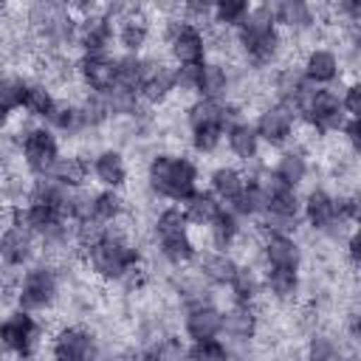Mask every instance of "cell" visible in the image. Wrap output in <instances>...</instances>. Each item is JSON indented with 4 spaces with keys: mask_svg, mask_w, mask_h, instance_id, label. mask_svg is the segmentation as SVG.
I'll return each mask as SVG.
<instances>
[{
    "mask_svg": "<svg viewBox=\"0 0 361 361\" xmlns=\"http://www.w3.org/2000/svg\"><path fill=\"white\" fill-rule=\"evenodd\" d=\"M350 330H353V336L361 341V310L353 316V322H350Z\"/></svg>",
    "mask_w": 361,
    "mask_h": 361,
    "instance_id": "51",
    "label": "cell"
},
{
    "mask_svg": "<svg viewBox=\"0 0 361 361\" xmlns=\"http://www.w3.org/2000/svg\"><path fill=\"white\" fill-rule=\"evenodd\" d=\"M341 206H344V214L350 217V223L361 226V186H358L347 200H341Z\"/></svg>",
    "mask_w": 361,
    "mask_h": 361,
    "instance_id": "47",
    "label": "cell"
},
{
    "mask_svg": "<svg viewBox=\"0 0 361 361\" xmlns=\"http://www.w3.org/2000/svg\"><path fill=\"white\" fill-rule=\"evenodd\" d=\"M228 209L237 217H265V212H268V195H265L262 178H248L243 195Z\"/></svg>",
    "mask_w": 361,
    "mask_h": 361,
    "instance_id": "28",
    "label": "cell"
},
{
    "mask_svg": "<svg viewBox=\"0 0 361 361\" xmlns=\"http://www.w3.org/2000/svg\"><path fill=\"white\" fill-rule=\"evenodd\" d=\"M0 338H3L6 353L17 355L20 361H28L39 344V324H37L34 313L14 307L0 324Z\"/></svg>",
    "mask_w": 361,
    "mask_h": 361,
    "instance_id": "10",
    "label": "cell"
},
{
    "mask_svg": "<svg viewBox=\"0 0 361 361\" xmlns=\"http://www.w3.org/2000/svg\"><path fill=\"white\" fill-rule=\"evenodd\" d=\"M166 48H169V56L175 59V65H203L206 62V37L200 31V25L183 20V17H175L169 20L166 25Z\"/></svg>",
    "mask_w": 361,
    "mask_h": 361,
    "instance_id": "9",
    "label": "cell"
},
{
    "mask_svg": "<svg viewBox=\"0 0 361 361\" xmlns=\"http://www.w3.org/2000/svg\"><path fill=\"white\" fill-rule=\"evenodd\" d=\"M296 118L299 116H296L293 107L276 102V104H271V107H265L259 113V118H257L254 127H257V135H259L262 144H268V147H285L293 138Z\"/></svg>",
    "mask_w": 361,
    "mask_h": 361,
    "instance_id": "14",
    "label": "cell"
},
{
    "mask_svg": "<svg viewBox=\"0 0 361 361\" xmlns=\"http://www.w3.org/2000/svg\"><path fill=\"white\" fill-rule=\"evenodd\" d=\"M347 257H350V262L361 271V226L350 234V240H347Z\"/></svg>",
    "mask_w": 361,
    "mask_h": 361,
    "instance_id": "49",
    "label": "cell"
},
{
    "mask_svg": "<svg viewBox=\"0 0 361 361\" xmlns=\"http://www.w3.org/2000/svg\"><path fill=\"white\" fill-rule=\"evenodd\" d=\"M228 288H231L234 305H251L257 299V293H259V279L248 265H240V271H237V276H234V282Z\"/></svg>",
    "mask_w": 361,
    "mask_h": 361,
    "instance_id": "41",
    "label": "cell"
},
{
    "mask_svg": "<svg viewBox=\"0 0 361 361\" xmlns=\"http://www.w3.org/2000/svg\"><path fill=\"white\" fill-rule=\"evenodd\" d=\"M189 350H192V347H186L183 338H178V336H164V338L155 341V347L149 350L147 361H189Z\"/></svg>",
    "mask_w": 361,
    "mask_h": 361,
    "instance_id": "42",
    "label": "cell"
},
{
    "mask_svg": "<svg viewBox=\"0 0 361 361\" xmlns=\"http://www.w3.org/2000/svg\"><path fill=\"white\" fill-rule=\"evenodd\" d=\"M265 288L274 299L290 302L299 293V271H293V268H268L265 271Z\"/></svg>",
    "mask_w": 361,
    "mask_h": 361,
    "instance_id": "34",
    "label": "cell"
},
{
    "mask_svg": "<svg viewBox=\"0 0 361 361\" xmlns=\"http://www.w3.org/2000/svg\"><path fill=\"white\" fill-rule=\"evenodd\" d=\"M231 79L226 65L220 62H203L200 65V76H197V99H209V102H223L228 96Z\"/></svg>",
    "mask_w": 361,
    "mask_h": 361,
    "instance_id": "26",
    "label": "cell"
},
{
    "mask_svg": "<svg viewBox=\"0 0 361 361\" xmlns=\"http://www.w3.org/2000/svg\"><path fill=\"white\" fill-rule=\"evenodd\" d=\"M116 23V39L127 54H138L149 39V17L138 6H124V11L113 20Z\"/></svg>",
    "mask_w": 361,
    "mask_h": 361,
    "instance_id": "17",
    "label": "cell"
},
{
    "mask_svg": "<svg viewBox=\"0 0 361 361\" xmlns=\"http://www.w3.org/2000/svg\"><path fill=\"white\" fill-rule=\"evenodd\" d=\"M274 20L279 28L299 34L316 25V8L302 0H282V3H274Z\"/></svg>",
    "mask_w": 361,
    "mask_h": 361,
    "instance_id": "24",
    "label": "cell"
},
{
    "mask_svg": "<svg viewBox=\"0 0 361 361\" xmlns=\"http://www.w3.org/2000/svg\"><path fill=\"white\" fill-rule=\"evenodd\" d=\"M302 214L307 220L310 228L316 231H327V234H338L341 226L350 223V217L344 214L341 200H336L330 192L324 189H310L302 200Z\"/></svg>",
    "mask_w": 361,
    "mask_h": 361,
    "instance_id": "11",
    "label": "cell"
},
{
    "mask_svg": "<svg viewBox=\"0 0 361 361\" xmlns=\"http://www.w3.org/2000/svg\"><path fill=\"white\" fill-rule=\"evenodd\" d=\"M147 76V59L138 54H124L118 56V87L138 93L141 96V85Z\"/></svg>",
    "mask_w": 361,
    "mask_h": 361,
    "instance_id": "37",
    "label": "cell"
},
{
    "mask_svg": "<svg viewBox=\"0 0 361 361\" xmlns=\"http://www.w3.org/2000/svg\"><path fill=\"white\" fill-rule=\"evenodd\" d=\"M56 102H59V99L48 90V85H42V82H28L23 110H25L31 118H45V121H48V116L54 113Z\"/></svg>",
    "mask_w": 361,
    "mask_h": 361,
    "instance_id": "36",
    "label": "cell"
},
{
    "mask_svg": "<svg viewBox=\"0 0 361 361\" xmlns=\"http://www.w3.org/2000/svg\"><path fill=\"white\" fill-rule=\"evenodd\" d=\"M347 34H350V42H353V48H355V51H361V23H353Z\"/></svg>",
    "mask_w": 361,
    "mask_h": 361,
    "instance_id": "50",
    "label": "cell"
},
{
    "mask_svg": "<svg viewBox=\"0 0 361 361\" xmlns=\"http://www.w3.org/2000/svg\"><path fill=\"white\" fill-rule=\"evenodd\" d=\"M226 206L212 195V192H203V189H197L186 203H183V212H186V217H189V223L192 226H212L214 223V217L223 212Z\"/></svg>",
    "mask_w": 361,
    "mask_h": 361,
    "instance_id": "30",
    "label": "cell"
},
{
    "mask_svg": "<svg viewBox=\"0 0 361 361\" xmlns=\"http://www.w3.org/2000/svg\"><path fill=\"white\" fill-rule=\"evenodd\" d=\"M302 73L307 76L310 85L330 87V82H336V76L341 73V62H338L336 51H330V48H310L305 54Z\"/></svg>",
    "mask_w": 361,
    "mask_h": 361,
    "instance_id": "21",
    "label": "cell"
},
{
    "mask_svg": "<svg viewBox=\"0 0 361 361\" xmlns=\"http://www.w3.org/2000/svg\"><path fill=\"white\" fill-rule=\"evenodd\" d=\"M197 271H200V276H203L206 282L220 285V288H228V285L234 282L240 265H237V259H234L231 254H226V251H206V254L197 259Z\"/></svg>",
    "mask_w": 361,
    "mask_h": 361,
    "instance_id": "23",
    "label": "cell"
},
{
    "mask_svg": "<svg viewBox=\"0 0 361 361\" xmlns=\"http://www.w3.org/2000/svg\"><path fill=\"white\" fill-rule=\"evenodd\" d=\"M85 257H87V268L102 279H127L141 262L138 248L116 231H110L96 245H90Z\"/></svg>",
    "mask_w": 361,
    "mask_h": 361,
    "instance_id": "3",
    "label": "cell"
},
{
    "mask_svg": "<svg viewBox=\"0 0 361 361\" xmlns=\"http://www.w3.org/2000/svg\"><path fill=\"white\" fill-rule=\"evenodd\" d=\"M25 90H28V79L17 76V73H6L0 82V104L6 116H14L17 110H23L25 102Z\"/></svg>",
    "mask_w": 361,
    "mask_h": 361,
    "instance_id": "39",
    "label": "cell"
},
{
    "mask_svg": "<svg viewBox=\"0 0 361 361\" xmlns=\"http://www.w3.org/2000/svg\"><path fill=\"white\" fill-rule=\"evenodd\" d=\"M59 293V276L51 265H28L20 279H17V290H14V299H17V307L20 310H28V313H37V310H45L54 305Z\"/></svg>",
    "mask_w": 361,
    "mask_h": 361,
    "instance_id": "7",
    "label": "cell"
},
{
    "mask_svg": "<svg viewBox=\"0 0 361 361\" xmlns=\"http://www.w3.org/2000/svg\"><path fill=\"white\" fill-rule=\"evenodd\" d=\"M116 39V23L99 8L79 20V37L76 45L82 48V56H107Z\"/></svg>",
    "mask_w": 361,
    "mask_h": 361,
    "instance_id": "13",
    "label": "cell"
},
{
    "mask_svg": "<svg viewBox=\"0 0 361 361\" xmlns=\"http://www.w3.org/2000/svg\"><path fill=\"white\" fill-rule=\"evenodd\" d=\"M262 259H265L268 268H293V271H299L302 251H299V243H296L290 234L265 231V240H262Z\"/></svg>",
    "mask_w": 361,
    "mask_h": 361,
    "instance_id": "20",
    "label": "cell"
},
{
    "mask_svg": "<svg viewBox=\"0 0 361 361\" xmlns=\"http://www.w3.org/2000/svg\"><path fill=\"white\" fill-rule=\"evenodd\" d=\"M336 361H361V358H355V355H338Z\"/></svg>",
    "mask_w": 361,
    "mask_h": 361,
    "instance_id": "52",
    "label": "cell"
},
{
    "mask_svg": "<svg viewBox=\"0 0 361 361\" xmlns=\"http://www.w3.org/2000/svg\"><path fill=\"white\" fill-rule=\"evenodd\" d=\"M189 361H231V353L223 341L206 338V341H192Z\"/></svg>",
    "mask_w": 361,
    "mask_h": 361,
    "instance_id": "43",
    "label": "cell"
},
{
    "mask_svg": "<svg viewBox=\"0 0 361 361\" xmlns=\"http://www.w3.org/2000/svg\"><path fill=\"white\" fill-rule=\"evenodd\" d=\"M307 172H310V164H307V158H305L299 149H288V152H282V155L276 158L274 169H271L274 178H279L282 183H288V186H293V189H296L299 183H305Z\"/></svg>",
    "mask_w": 361,
    "mask_h": 361,
    "instance_id": "32",
    "label": "cell"
},
{
    "mask_svg": "<svg viewBox=\"0 0 361 361\" xmlns=\"http://www.w3.org/2000/svg\"><path fill=\"white\" fill-rule=\"evenodd\" d=\"M34 243L37 237L25 228V223L20 220V212L11 209V220L6 223L3 228V237H0V257H3V265L8 271L14 268H25L34 257Z\"/></svg>",
    "mask_w": 361,
    "mask_h": 361,
    "instance_id": "12",
    "label": "cell"
},
{
    "mask_svg": "<svg viewBox=\"0 0 361 361\" xmlns=\"http://www.w3.org/2000/svg\"><path fill=\"white\" fill-rule=\"evenodd\" d=\"M155 237H158V248L161 257L169 265H189L197 257V245L189 234V217L180 206H169L158 214L155 220Z\"/></svg>",
    "mask_w": 361,
    "mask_h": 361,
    "instance_id": "4",
    "label": "cell"
},
{
    "mask_svg": "<svg viewBox=\"0 0 361 361\" xmlns=\"http://www.w3.org/2000/svg\"><path fill=\"white\" fill-rule=\"evenodd\" d=\"M175 90H178V85H175V65L161 62V59H147V76H144V85H141V102L144 104H161Z\"/></svg>",
    "mask_w": 361,
    "mask_h": 361,
    "instance_id": "19",
    "label": "cell"
},
{
    "mask_svg": "<svg viewBox=\"0 0 361 361\" xmlns=\"http://www.w3.org/2000/svg\"><path fill=\"white\" fill-rule=\"evenodd\" d=\"M245 175L240 172V169H234V166H217L214 172H212V178H209V192L223 203V206H231L240 195H243V189H245Z\"/></svg>",
    "mask_w": 361,
    "mask_h": 361,
    "instance_id": "27",
    "label": "cell"
},
{
    "mask_svg": "<svg viewBox=\"0 0 361 361\" xmlns=\"http://www.w3.org/2000/svg\"><path fill=\"white\" fill-rule=\"evenodd\" d=\"M344 138H347V144H350L355 152H361V118H347V124H344Z\"/></svg>",
    "mask_w": 361,
    "mask_h": 361,
    "instance_id": "48",
    "label": "cell"
},
{
    "mask_svg": "<svg viewBox=\"0 0 361 361\" xmlns=\"http://www.w3.org/2000/svg\"><path fill=\"white\" fill-rule=\"evenodd\" d=\"M209 234H212V243H214L217 248H231L234 240L240 237V217L226 206V209L214 217V223L209 226Z\"/></svg>",
    "mask_w": 361,
    "mask_h": 361,
    "instance_id": "40",
    "label": "cell"
},
{
    "mask_svg": "<svg viewBox=\"0 0 361 361\" xmlns=\"http://www.w3.org/2000/svg\"><path fill=\"white\" fill-rule=\"evenodd\" d=\"M296 116L305 118L316 133H338L347 124V113H344L341 99L333 87L310 85L307 93L296 104Z\"/></svg>",
    "mask_w": 361,
    "mask_h": 361,
    "instance_id": "6",
    "label": "cell"
},
{
    "mask_svg": "<svg viewBox=\"0 0 361 361\" xmlns=\"http://www.w3.org/2000/svg\"><path fill=\"white\" fill-rule=\"evenodd\" d=\"M338 358V347L330 336H310L307 338V347H305V361H336Z\"/></svg>",
    "mask_w": 361,
    "mask_h": 361,
    "instance_id": "44",
    "label": "cell"
},
{
    "mask_svg": "<svg viewBox=\"0 0 361 361\" xmlns=\"http://www.w3.org/2000/svg\"><path fill=\"white\" fill-rule=\"evenodd\" d=\"M251 3H245V0H220V3H214V8H212V20L220 25V28H240L243 23H245V17L251 14Z\"/></svg>",
    "mask_w": 361,
    "mask_h": 361,
    "instance_id": "38",
    "label": "cell"
},
{
    "mask_svg": "<svg viewBox=\"0 0 361 361\" xmlns=\"http://www.w3.org/2000/svg\"><path fill=\"white\" fill-rule=\"evenodd\" d=\"M336 14H338L347 25L361 23V0H341V3L336 6Z\"/></svg>",
    "mask_w": 361,
    "mask_h": 361,
    "instance_id": "46",
    "label": "cell"
},
{
    "mask_svg": "<svg viewBox=\"0 0 361 361\" xmlns=\"http://www.w3.org/2000/svg\"><path fill=\"white\" fill-rule=\"evenodd\" d=\"M226 144H228V149H231L234 158L251 164V161L259 158V144H262V141H259L254 124H248V121H243V118H234V121L226 127Z\"/></svg>",
    "mask_w": 361,
    "mask_h": 361,
    "instance_id": "22",
    "label": "cell"
},
{
    "mask_svg": "<svg viewBox=\"0 0 361 361\" xmlns=\"http://www.w3.org/2000/svg\"><path fill=\"white\" fill-rule=\"evenodd\" d=\"M341 107H344V113L350 118H361V79L347 85V90L341 96Z\"/></svg>",
    "mask_w": 361,
    "mask_h": 361,
    "instance_id": "45",
    "label": "cell"
},
{
    "mask_svg": "<svg viewBox=\"0 0 361 361\" xmlns=\"http://www.w3.org/2000/svg\"><path fill=\"white\" fill-rule=\"evenodd\" d=\"M76 73L87 93L107 96L110 90L118 87V56H82L76 62Z\"/></svg>",
    "mask_w": 361,
    "mask_h": 361,
    "instance_id": "15",
    "label": "cell"
},
{
    "mask_svg": "<svg viewBox=\"0 0 361 361\" xmlns=\"http://www.w3.org/2000/svg\"><path fill=\"white\" fill-rule=\"evenodd\" d=\"M48 127L62 133V135H76L85 130V121H82V110L76 102H68V99H59L54 113L48 116Z\"/></svg>",
    "mask_w": 361,
    "mask_h": 361,
    "instance_id": "33",
    "label": "cell"
},
{
    "mask_svg": "<svg viewBox=\"0 0 361 361\" xmlns=\"http://www.w3.org/2000/svg\"><path fill=\"white\" fill-rule=\"evenodd\" d=\"M147 180H149L152 192H158L161 197L175 200V203H186L197 192V166L186 155L161 152L149 161Z\"/></svg>",
    "mask_w": 361,
    "mask_h": 361,
    "instance_id": "2",
    "label": "cell"
},
{
    "mask_svg": "<svg viewBox=\"0 0 361 361\" xmlns=\"http://www.w3.org/2000/svg\"><path fill=\"white\" fill-rule=\"evenodd\" d=\"M124 212V197L116 192V189H102V192H93V209H90V220L102 223V226H110L121 217Z\"/></svg>",
    "mask_w": 361,
    "mask_h": 361,
    "instance_id": "35",
    "label": "cell"
},
{
    "mask_svg": "<svg viewBox=\"0 0 361 361\" xmlns=\"http://www.w3.org/2000/svg\"><path fill=\"white\" fill-rule=\"evenodd\" d=\"M96 358V338L90 330L71 324L62 327L51 341V361H93Z\"/></svg>",
    "mask_w": 361,
    "mask_h": 361,
    "instance_id": "16",
    "label": "cell"
},
{
    "mask_svg": "<svg viewBox=\"0 0 361 361\" xmlns=\"http://www.w3.org/2000/svg\"><path fill=\"white\" fill-rule=\"evenodd\" d=\"M90 166H93V164H87L82 155H62V158H59V164L54 166L51 178H54V180H59L65 189L79 192V189L87 183Z\"/></svg>",
    "mask_w": 361,
    "mask_h": 361,
    "instance_id": "29",
    "label": "cell"
},
{
    "mask_svg": "<svg viewBox=\"0 0 361 361\" xmlns=\"http://www.w3.org/2000/svg\"><path fill=\"white\" fill-rule=\"evenodd\" d=\"M189 135H192V147L195 152H214L220 147V141L226 138V127L234 121L228 104L223 102H209V99H197L189 113Z\"/></svg>",
    "mask_w": 361,
    "mask_h": 361,
    "instance_id": "5",
    "label": "cell"
},
{
    "mask_svg": "<svg viewBox=\"0 0 361 361\" xmlns=\"http://www.w3.org/2000/svg\"><path fill=\"white\" fill-rule=\"evenodd\" d=\"M93 175L104 189H121L127 183V161L118 149H102L93 158Z\"/></svg>",
    "mask_w": 361,
    "mask_h": 361,
    "instance_id": "25",
    "label": "cell"
},
{
    "mask_svg": "<svg viewBox=\"0 0 361 361\" xmlns=\"http://www.w3.org/2000/svg\"><path fill=\"white\" fill-rule=\"evenodd\" d=\"M183 330L192 341L217 338L223 333V310H217L212 302H195V305L186 307Z\"/></svg>",
    "mask_w": 361,
    "mask_h": 361,
    "instance_id": "18",
    "label": "cell"
},
{
    "mask_svg": "<svg viewBox=\"0 0 361 361\" xmlns=\"http://www.w3.org/2000/svg\"><path fill=\"white\" fill-rule=\"evenodd\" d=\"M20 158L34 178L51 175L59 164V141L51 127H28L20 133Z\"/></svg>",
    "mask_w": 361,
    "mask_h": 361,
    "instance_id": "8",
    "label": "cell"
},
{
    "mask_svg": "<svg viewBox=\"0 0 361 361\" xmlns=\"http://www.w3.org/2000/svg\"><path fill=\"white\" fill-rule=\"evenodd\" d=\"M234 37L251 65H271L282 51V28L274 20V6H254L245 23L234 31Z\"/></svg>",
    "mask_w": 361,
    "mask_h": 361,
    "instance_id": "1",
    "label": "cell"
},
{
    "mask_svg": "<svg viewBox=\"0 0 361 361\" xmlns=\"http://www.w3.org/2000/svg\"><path fill=\"white\" fill-rule=\"evenodd\" d=\"M223 333L234 341H248L257 333V316L251 305H234L231 310L223 313Z\"/></svg>",
    "mask_w": 361,
    "mask_h": 361,
    "instance_id": "31",
    "label": "cell"
}]
</instances>
